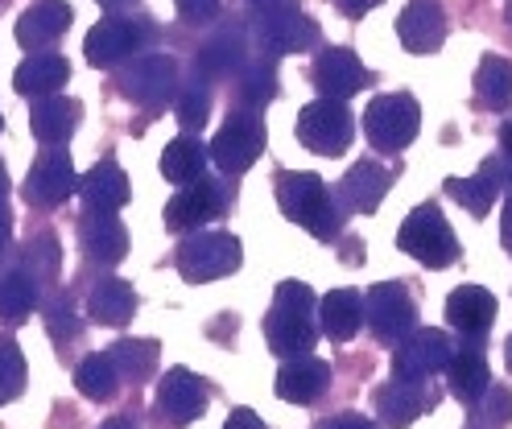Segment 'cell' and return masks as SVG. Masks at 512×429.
<instances>
[{"label": "cell", "mask_w": 512, "mask_h": 429, "mask_svg": "<svg viewBox=\"0 0 512 429\" xmlns=\"http://www.w3.org/2000/svg\"><path fill=\"white\" fill-rule=\"evenodd\" d=\"M203 165H207V149L195 137H174L162 153V174L174 186H190L203 178Z\"/></svg>", "instance_id": "obj_31"}, {"label": "cell", "mask_w": 512, "mask_h": 429, "mask_svg": "<svg viewBox=\"0 0 512 429\" xmlns=\"http://www.w3.org/2000/svg\"><path fill=\"white\" fill-rule=\"evenodd\" d=\"M79 190H83L87 211H120L128 203V178L112 157L95 165V170L79 182Z\"/></svg>", "instance_id": "obj_29"}, {"label": "cell", "mask_w": 512, "mask_h": 429, "mask_svg": "<svg viewBox=\"0 0 512 429\" xmlns=\"http://www.w3.org/2000/svg\"><path fill=\"white\" fill-rule=\"evenodd\" d=\"M223 429H269L261 417H256L252 409H236L228 421H223Z\"/></svg>", "instance_id": "obj_45"}, {"label": "cell", "mask_w": 512, "mask_h": 429, "mask_svg": "<svg viewBox=\"0 0 512 429\" xmlns=\"http://www.w3.org/2000/svg\"><path fill=\"white\" fill-rule=\"evenodd\" d=\"M46 326H50V335H54V339H75V335H79V322L71 318L67 306H54L50 318H46Z\"/></svg>", "instance_id": "obj_42"}, {"label": "cell", "mask_w": 512, "mask_h": 429, "mask_svg": "<svg viewBox=\"0 0 512 429\" xmlns=\"http://www.w3.org/2000/svg\"><path fill=\"white\" fill-rule=\"evenodd\" d=\"M178 87V62L170 54H145L124 66L120 91L141 108H162Z\"/></svg>", "instance_id": "obj_10"}, {"label": "cell", "mask_w": 512, "mask_h": 429, "mask_svg": "<svg viewBox=\"0 0 512 429\" xmlns=\"http://www.w3.org/2000/svg\"><path fill=\"white\" fill-rule=\"evenodd\" d=\"M277 203H281L285 219L306 227L314 240H335L339 211L318 174H277Z\"/></svg>", "instance_id": "obj_2"}, {"label": "cell", "mask_w": 512, "mask_h": 429, "mask_svg": "<svg viewBox=\"0 0 512 429\" xmlns=\"http://www.w3.org/2000/svg\"><path fill=\"white\" fill-rule=\"evenodd\" d=\"M104 9H124V5H133V0H100Z\"/></svg>", "instance_id": "obj_52"}, {"label": "cell", "mask_w": 512, "mask_h": 429, "mask_svg": "<svg viewBox=\"0 0 512 429\" xmlns=\"http://www.w3.org/2000/svg\"><path fill=\"white\" fill-rule=\"evenodd\" d=\"M153 409L162 413L166 425H190V421H199L203 409H207V388H203V380L195 372L170 368L162 380H157Z\"/></svg>", "instance_id": "obj_11"}, {"label": "cell", "mask_w": 512, "mask_h": 429, "mask_svg": "<svg viewBox=\"0 0 512 429\" xmlns=\"http://www.w3.org/2000/svg\"><path fill=\"white\" fill-rule=\"evenodd\" d=\"M446 322L463 330V335H484L496 322V297L484 285H459L446 297Z\"/></svg>", "instance_id": "obj_22"}, {"label": "cell", "mask_w": 512, "mask_h": 429, "mask_svg": "<svg viewBox=\"0 0 512 429\" xmlns=\"http://www.w3.org/2000/svg\"><path fill=\"white\" fill-rule=\"evenodd\" d=\"M223 207V194L215 182H190V186H178V194L166 203V227L170 231H190V227H203L207 219H215Z\"/></svg>", "instance_id": "obj_19"}, {"label": "cell", "mask_w": 512, "mask_h": 429, "mask_svg": "<svg viewBox=\"0 0 512 429\" xmlns=\"http://www.w3.org/2000/svg\"><path fill=\"white\" fill-rule=\"evenodd\" d=\"M500 236H504V248L512 252V194H508V203H504V215H500Z\"/></svg>", "instance_id": "obj_47"}, {"label": "cell", "mask_w": 512, "mask_h": 429, "mask_svg": "<svg viewBox=\"0 0 512 429\" xmlns=\"http://www.w3.org/2000/svg\"><path fill=\"white\" fill-rule=\"evenodd\" d=\"M79 124V104L67 95H42L34 99V112H29V128H34V137L46 141V145H62L75 132Z\"/></svg>", "instance_id": "obj_25"}, {"label": "cell", "mask_w": 512, "mask_h": 429, "mask_svg": "<svg viewBox=\"0 0 512 429\" xmlns=\"http://www.w3.org/2000/svg\"><path fill=\"white\" fill-rule=\"evenodd\" d=\"M265 153V124L252 112H236L223 120V128L211 141V157L223 174H244L248 165Z\"/></svg>", "instance_id": "obj_8"}, {"label": "cell", "mask_w": 512, "mask_h": 429, "mask_svg": "<svg viewBox=\"0 0 512 429\" xmlns=\"http://www.w3.org/2000/svg\"><path fill=\"white\" fill-rule=\"evenodd\" d=\"M314 83H318V91H323L327 99H347V95L364 91L372 83V75H368V66L351 50L331 46V50H323L314 58Z\"/></svg>", "instance_id": "obj_16"}, {"label": "cell", "mask_w": 512, "mask_h": 429, "mask_svg": "<svg viewBox=\"0 0 512 429\" xmlns=\"http://www.w3.org/2000/svg\"><path fill=\"white\" fill-rule=\"evenodd\" d=\"M9 231H13V215H9V207L0 203V248L9 244Z\"/></svg>", "instance_id": "obj_49"}, {"label": "cell", "mask_w": 512, "mask_h": 429, "mask_svg": "<svg viewBox=\"0 0 512 429\" xmlns=\"http://www.w3.org/2000/svg\"><path fill=\"white\" fill-rule=\"evenodd\" d=\"M475 95L484 99L488 108H508L512 104V62L500 54H488L475 66Z\"/></svg>", "instance_id": "obj_33"}, {"label": "cell", "mask_w": 512, "mask_h": 429, "mask_svg": "<svg viewBox=\"0 0 512 429\" xmlns=\"http://www.w3.org/2000/svg\"><path fill=\"white\" fill-rule=\"evenodd\" d=\"M174 5L186 21H207V17L219 13V0H174Z\"/></svg>", "instance_id": "obj_43"}, {"label": "cell", "mask_w": 512, "mask_h": 429, "mask_svg": "<svg viewBox=\"0 0 512 429\" xmlns=\"http://www.w3.org/2000/svg\"><path fill=\"white\" fill-rule=\"evenodd\" d=\"M67 79H71V66H67V58H62V54H29L17 66L13 87H17V95L42 99V95H54Z\"/></svg>", "instance_id": "obj_27"}, {"label": "cell", "mask_w": 512, "mask_h": 429, "mask_svg": "<svg viewBox=\"0 0 512 429\" xmlns=\"http://www.w3.org/2000/svg\"><path fill=\"white\" fill-rule=\"evenodd\" d=\"M380 0H339V9L347 13V17H360V13H368V9H376Z\"/></svg>", "instance_id": "obj_46"}, {"label": "cell", "mask_w": 512, "mask_h": 429, "mask_svg": "<svg viewBox=\"0 0 512 429\" xmlns=\"http://www.w3.org/2000/svg\"><path fill=\"white\" fill-rule=\"evenodd\" d=\"M87 314L95 322H104V326H120L137 314V293L128 281L120 277H104V281H95L91 293H87Z\"/></svg>", "instance_id": "obj_28"}, {"label": "cell", "mask_w": 512, "mask_h": 429, "mask_svg": "<svg viewBox=\"0 0 512 429\" xmlns=\"http://www.w3.org/2000/svg\"><path fill=\"white\" fill-rule=\"evenodd\" d=\"M504 17H508V29H512V0H508V9H504Z\"/></svg>", "instance_id": "obj_54"}, {"label": "cell", "mask_w": 512, "mask_h": 429, "mask_svg": "<svg viewBox=\"0 0 512 429\" xmlns=\"http://www.w3.org/2000/svg\"><path fill=\"white\" fill-rule=\"evenodd\" d=\"M108 355H112V363H116L120 380H128V384L149 380L153 368H157V343H149V339H120Z\"/></svg>", "instance_id": "obj_36"}, {"label": "cell", "mask_w": 512, "mask_h": 429, "mask_svg": "<svg viewBox=\"0 0 512 429\" xmlns=\"http://www.w3.org/2000/svg\"><path fill=\"white\" fill-rule=\"evenodd\" d=\"M504 174H508L504 161L492 157V161L479 165L475 178H451V182H446V194H451L459 207H467L471 215H488L492 203H496V194H500V186H504Z\"/></svg>", "instance_id": "obj_23"}, {"label": "cell", "mask_w": 512, "mask_h": 429, "mask_svg": "<svg viewBox=\"0 0 512 429\" xmlns=\"http://www.w3.org/2000/svg\"><path fill=\"white\" fill-rule=\"evenodd\" d=\"M351 112L343 108V99H314V104L302 108L298 116V141L310 149V153H323V157H339L347 145H351Z\"/></svg>", "instance_id": "obj_6"}, {"label": "cell", "mask_w": 512, "mask_h": 429, "mask_svg": "<svg viewBox=\"0 0 512 429\" xmlns=\"http://www.w3.org/2000/svg\"><path fill=\"white\" fill-rule=\"evenodd\" d=\"M504 363H508V372H512V335H508V343H504Z\"/></svg>", "instance_id": "obj_53"}, {"label": "cell", "mask_w": 512, "mask_h": 429, "mask_svg": "<svg viewBox=\"0 0 512 429\" xmlns=\"http://www.w3.org/2000/svg\"><path fill=\"white\" fill-rule=\"evenodd\" d=\"M100 429H137V425H133V421H128V417H108V421H104Z\"/></svg>", "instance_id": "obj_51"}, {"label": "cell", "mask_w": 512, "mask_h": 429, "mask_svg": "<svg viewBox=\"0 0 512 429\" xmlns=\"http://www.w3.org/2000/svg\"><path fill=\"white\" fill-rule=\"evenodd\" d=\"M512 421V392L488 388V401L475 409V429H504Z\"/></svg>", "instance_id": "obj_40"}, {"label": "cell", "mask_w": 512, "mask_h": 429, "mask_svg": "<svg viewBox=\"0 0 512 429\" xmlns=\"http://www.w3.org/2000/svg\"><path fill=\"white\" fill-rule=\"evenodd\" d=\"M446 384H451V392L459 396L463 405H475L484 401L488 388H492V372H488V359L479 355L475 347H463L451 355V363H446Z\"/></svg>", "instance_id": "obj_26"}, {"label": "cell", "mask_w": 512, "mask_h": 429, "mask_svg": "<svg viewBox=\"0 0 512 429\" xmlns=\"http://www.w3.org/2000/svg\"><path fill=\"white\" fill-rule=\"evenodd\" d=\"M413 318H418V306L405 293L401 281H384L364 297V322L372 326V335L380 343H401L413 335Z\"/></svg>", "instance_id": "obj_7"}, {"label": "cell", "mask_w": 512, "mask_h": 429, "mask_svg": "<svg viewBox=\"0 0 512 429\" xmlns=\"http://www.w3.org/2000/svg\"><path fill=\"white\" fill-rule=\"evenodd\" d=\"M397 244L418 264H426V269H446V264L459 260V240L434 203H422L418 211L405 215V223L397 231Z\"/></svg>", "instance_id": "obj_3"}, {"label": "cell", "mask_w": 512, "mask_h": 429, "mask_svg": "<svg viewBox=\"0 0 512 429\" xmlns=\"http://www.w3.org/2000/svg\"><path fill=\"white\" fill-rule=\"evenodd\" d=\"M0 128H5V120H0Z\"/></svg>", "instance_id": "obj_56"}, {"label": "cell", "mask_w": 512, "mask_h": 429, "mask_svg": "<svg viewBox=\"0 0 512 429\" xmlns=\"http://www.w3.org/2000/svg\"><path fill=\"white\" fill-rule=\"evenodd\" d=\"M384 194H389V174H384V165H376V161H356L343 174V203L347 207L368 215L380 207Z\"/></svg>", "instance_id": "obj_30"}, {"label": "cell", "mask_w": 512, "mask_h": 429, "mask_svg": "<svg viewBox=\"0 0 512 429\" xmlns=\"http://www.w3.org/2000/svg\"><path fill=\"white\" fill-rule=\"evenodd\" d=\"M318 429H376V425L368 417H356V413H339V417L318 421Z\"/></svg>", "instance_id": "obj_44"}, {"label": "cell", "mask_w": 512, "mask_h": 429, "mask_svg": "<svg viewBox=\"0 0 512 429\" xmlns=\"http://www.w3.org/2000/svg\"><path fill=\"white\" fill-rule=\"evenodd\" d=\"M500 149H504V153L512 157V120H508V124L500 128Z\"/></svg>", "instance_id": "obj_50"}, {"label": "cell", "mask_w": 512, "mask_h": 429, "mask_svg": "<svg viewBox=\"0 0 512 429\" xmlns=\"http://www.w3.org/2000/svg\"><path fill=\"white\" fill-rule=\"evenodd\" d=\"M75 388L87 396V401H112L120 388V372L112 355H87L75 368Z\"/></svg>", "instance_id": "obj_35"}, {"label": "cell", "mask_w": 512, "mask_h": 429, "mask_svg": "<svg viewBox=\"0 0 512 429\" xmlns=\"http://www.w3.org/2000/svg\"><path fill=\"white\" fill-rule=\"evenodd\" d=\"M455 355V343L446 330H413L409 339H401V347L393 351V376L397 380H426L434 372H446V363Z\"/></svg>", "instance_id": "obj_9"}, {"label": "cell", "mask_w": 512, "mask_h": 429, "mask_svg": "<svg viewBox=\"0 0 512 429\" xmlns=\"http://www.w3.org/2000/svg\"><path fill=\"white\" fill-rule=\"evenodd\" d=\"M397 38L413 54H434L446 42V17L438 0H409L405 13L397 17Z\"/></svg>", "instance_id": "obj_18"}, {"label": "cell", "mask_w": 512, "mask_h": 429, "mask_svg": "<svg viewBox=\"0 0 512 429\" xmlns=\"http://www.w3.org/2000/svg\"><path fill=\"white\" fill-rule=\"evenodd\" d=\"M67 29H71V5L67 0H34L17 21V42L25 50H42V46L58 42Z\"/></svg>", "instance_id": "obj_20"}, {"label": "cell", "mask_w": 512, "mask_h": 429, "mask_svg": "<svg viewBox=\"0 0 512 429\" xmlns=\"http://www.w3.org/2000/svg\"><path fill=\"white\" fill-rule=\"evenodd\" d=\"M75 190H79L75 165H71V157L62 153V149H46V153L34 161L29 178H25V194L34 198L38 207H58V203H67Z\"/></svg>", "instance_id": "obj_14"}, {"label": "cell", "mask_w": 512, "mask_h": 429, "mask_svg": "<svg viewBox=\"0 0 512 429\" xmlns=\"http://www.w3.org/2000/svg\"><path fill=\"white\" fill-rule=\"evenodd\" d=\"M25 388V355L13 339H0V405H9Z\"/></svg>", "instance_id": "obj_37"}, {"label": "cell", "mask_w": 512, "mask_h": 429, "mask_svg": "<svg viewBox=\"0 0 512 429\" xmlns=\"http://www.w3.org/2000/svg\"><path fill=\"white\" fill-rule=\"evenodd\" d=\"M145 38H149L145 25L128 21V17H104L100 25H91L87 42H83V54H87L91 66H116L133 50H141Z\"/></svg>", "instance_id": "obj_13"}, {"label": "cell", "mask_w": 512, "mask_h": 429, "mask_svg": "<svg viewBox=\"0 0 512 429\" xmlns=\"http://www.w3.org/2000/svg\"><path fill=\"white\" fill-rule=\"evenodd\" d=\"M38 306V277L29 269H13L0 277V318L21 322L29 310Z\"/></svg>", "instance_id": "obj_34"}, {"label": "cell", "mask_w": 512, "mask_h": 429, "mask_svg": "<svg viewBox=\"0 0 512 429\" xmlns=\"http://www.w3.org/2000/svg\"><path fill=\"white\" fill-rule=\"evenodd\" d=\"M0 194H5V165H0Z\"/></svg>", "instance_id": "obj_55"}, {"label": "cell", "mask_w": 512, "mask_h": 429, "mask_svg": "<svg viewBox=\"0 0 512 429\" xmlns=\"http://www.w3.org/2000/svg\"><path fill=\"white\" fill-rule=\"evenodd\" d=\"M422 128V112L413 104V95H376L364 112V132L368 141L384 153L405 149Z\"/></svg>", "instance_id": "obj_5"}, {"label": "cell", "mask_w": 512, "mask_h": 429, "mask_svg": "<svg viewBox=\"0 0 512 429\" xmlns=\"http://www.w3.org/2000/svg\"><path fill=\"white\" fill-rule=\"evenodd\" d=\"M265 339L277 355H306L318 339V302L302 281H285L273 293V310L265 318Z\"/></svg>", "instance_id": "obj_1"}, {"label": "cell", "mask_w": 512, "mask_h": 429, "mask_svg": "<svg viewBox=\"0 0 512 429\" xmlns=\"http://www.w3.org/2000/svg\"><path fill=\"white\" fill-rule=\"evenodd\" d=\"M240 95H244V104H256V108H265L269 99L277 95V75H273V66L269 62H252L244 79H240Z\"/></svg>", "instance_id": "obj_38"}, {"label": "cell", "mask_w": 512, "mask_h": 429, "mask_svg": "<svg viewBox=\"0 0 512 429\" xmlns=\"http://www.w3.org/2000/svg\"><path fill=\"white\" fill-rule=\"evenodd\" d=\"M207 116H211V95H207V87L203 83H190L186 91H182V99H178V124L195 137V132L207 124Z\"/></svg>", "instance_id": "obj_39"}, {"label": "cell", "mask_w": 512, "mask_h": 429, "mask_svg": "<svg viewBox=\"0 0 512 429\" xmlns=\"http://www.w3.org/2000/svg\"><path fill=\"white\" fill-rule=\"evenodd\" d=\"M256 13H273V9H294V0H248Z\"/></svg>", "instance_id": "obj_48"}, {"label": "cell", "mask_w": 512, "mask_h": 429, "mask_svg": "<svg viewBox=\"0 0 512 429\" xmlns=\"http://www.w3.org/2000/svg\"><path fill=\"white\" fill-rule=\"evenodd\" d=\"M318 326H323V335L335 343L356 339V330L364 326V297L356 289H331L323 302H318Z\"/></svg>", "instance_id": "obj_24"}, {"label": "cell", "mask_w": 512, "mask_h": 429, "mask_svg": "<svg viewBox=\"0 0 512 429\" xmlns=\"http://www.w3.org/2000/svg\"><path fill=\"white\" fill-rule=\"evenodd\" d=\"M434 405H438V396L426 388V380H389L384 388H376V413L389 429L413 425Z\"/></svg>", "instance_id": "obj_15"}, {"label": "cell", "mask_w": 512, "mask_h": 429, "mask_svg": "<svg viewBox=\"0 0 512 429\" xmlns=\"http://www.w3.org/2000/svg\"><path fill=\"white\" fill-rule=\"evenodd\" d=\"M331 388V363L314 355H290L277 372V396L290 405H310Z\"/></svg>", "instance_id": "obj_17"}, {"label": "cell", "mask_w": 512, "mask_h": 429, "mask_svg": "<svg viewBox=\"0 0 512 429\" xmlns=\"http://www.w3.org/2000/svg\"><path fill=\"white\" fill-rule=\"evenodd\" d=\"M240 260H244L240 240L228 236V231H199V236H190V240L178 248V256H174L178 273H182L186 281H195V285L236 273Z\"/></svg>", "instance_id": "obj_4"}, {"label": "cell", "mask_w": 512, "mask_h": 429, "mask_svg": "<svg viewBox=\"0 0 512 429\" xmlns=\"http://www.w3.org/2000/svg\"><path fill=\"white\" fill-rule=\"evenodd\" d=\"M58 240L54 236H38L34 248H29V273L34 277H54L58 273Z\"/></svg>", "instance_id": "obj_41"}, {"label": "cell", "mask_w": 512, "mask_h": 429, "mask_svg": "<svg viewBox=\"0 0 512 429\" xmlns=\"http://www.w3.org/2000/svg\"><path fill=\"white\" fill-rule=\"evenodd\" d=\"M79 236H83L87 260H95V264H116L128 252V231L112 211H87Z\"/></svg>", "instance_id": "obj_21"}, {"label": "cell", "mask_w": 512, "mask_h": 429, "mask_svg": "<svg viewBox=\"0 0 512 429\" xmlns=\"http://www.w3.org/2000/svg\"><path fill=\"white\" fill-rule=\"evenodd\" d=\"M256 29V42L273 54H298L310 50L318 42V29L310 17H302L298 9H273V13H256L252 17Z\"/></svg>", "instance_id": "obj_12"}, {"label": "cell", "mask_w": 512, "mask_h": 429, "mask_svg": "<svg viewBox=\"0 0 512 429\" xmlns=\"http://www.w3.org/2000/svg\"><path fill=\"white\" fill-rule=\"evenodd\" d=\"M244 62V33L240 29H219V33H211V38L203 42V50H199V66L207 75H232L236 66Z\"/></svg>", "instance_id": "obj_32"}]
</instances>
